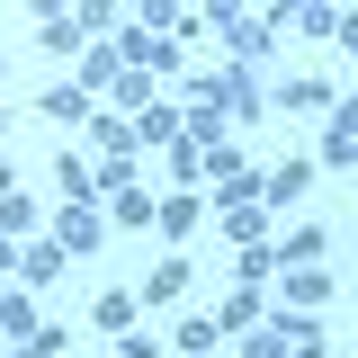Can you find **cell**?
Instances as JSON below:
<instances>
[{"label":"cell","instance_id":"2e32d148","mask_svg":"<svg viewBox=\"0 0 358 358\" xmlns=\"http://www.w3.org/2000/svg\"><path fill=\"white\" fill-rule=\"evenodd\" d=\"M108 108H117V117H143V108H152V72H117V90H108Z\"/></svg>","mask_w":358,"mask_h":358},{"label":"cell","instance_id":"d4e9b609","mask_svg":"<svg viewBox=\"0 0 358 358\" xmlns=\"http://www.w3.org/2000/svg\"><path fill=\"white\" fill-rule=\"evenodd\" d=\"M287 117H331V81H287Z\"/></svg>","mask_w":358,"mask_h":358},{"label":"cell","instance_id":"836d02e7","mask_svg":"<svg viewBox=\"0 0 358 358\" xmlns=\"http://www.w3.org/2000/svg\"><path fill=\"white\" fill-rule=\"evenodd\" d=\"M18 251H27V242H9V233H0V278H9V268H18Z\"/></svg>","mask_w":358,"mask_h":358},{"label":"cell","instance_id":"8fae6325","mask_svg":"<svg viewBox=\"0 0 358 358\" xmlns=\"http://www.w3.org/2000/svg\"><path fill=\"white\" fill-rule=\"evenodd\" d=\"M152 215H162V197H143V188H117L108 197V233H143Z\"/></svg>","mask_w":358,"mask_h":358},{"label":"cell","instance_id":"74e56055","mask_svg":"<svg viewBox=\"0 0 358 358\" xmlns=\"http://www.w3.org/2000/svg\"><path fill=\"white\" fill-rule=\"evenodd\" d=\"M117 9H143V0H117Z\"/></svg>","mask_w":358,"mask_h":358},{"label":"cell","instance_id":"5b68a950","mask_svg":"<svg viewBox=\"0 0 358 358\" xmlns=\"http://www.w3.org/2000/svg\"><path fill=\"white\" fill-rule=\"evenodd\" d=\"M260 322H268V287H233V296L215 305V331H224V341H242V331H260Z\"/></svg>","mask_w":358,"mask_h":358},{"label":"cell","instance_id":"d590c367","mask_svg":"<svg viewBox=\"0 0 358 358\" xmlns=\"http://www.w3.org/2000/svg\"><path fill=\"white\" fill-rule=\"evenodd\" d=\"M9 126H18V117H9V99H0V152H9Z\"/></svg>","mask_w":358,"mask_h":358},{"label":"cell","instance_id":"7c38bea8","mask_svg":"<svg viewBox=\"0 0 358 358\" xmlns=\"http://www.w3.org/2000/svg\"><path fill=\"white\" fill-rule=\"evenodd\" d=\"M278 268H322V224H287L278 233Z\"/></svg>","mask_w":358,"mask_h":358},{"label":"cell","instance_id":"8d00e7d4","mask_svg":"<svg viewBox=\"0 0 358 358\" xmlns=\"http://www.w3.org/2000/svg\"><path fill=\"white\" fill-rule=\"evenodd\" d=\"M9 188H18V179H9V152H0V197H9Z\"/></svg>","mask_w":358,"mask_h":358},{"label":"cell","instance_id":"e575fe53","mask_svg":"<svg viewBox=\"0 0 358 358\" xmlns=\"http://www.w3.org/2000/svg\"><path fill=\"white\" fill-rule=\"evenodd\" d=\"M341 45H350V54H358V9H341Z\"/></svg>","mask_w":358,"mask_h":358},{"label":"cell","instance_id":"4fadbf2b","mask_svg":"<svg viewBox=\"0 0 358 358\" xmlns=\"http://www.w3.org/2000/svg\"><path fill=\"white\" fill-rule=\"evenodd\" d=\"M36 45H45V54H72V63H81V18H72V9H54V18H36Z\"/></svg>","mask_w":358,"mask_h":358},{"label":"cell","instance_id":"6da1fadb","mask_svg":"<svg viewBox=\"0 0 358 358\" xmlns=\"http://www.w3.org/2000/svg\"><path fill=\"white\" fill-rule=\"evenodd\" d=\"M117 54H126L134 72H152V81L188 63V45H179V36H152V27H126V36H117Z\"/></svg>","mask_w":358,"mask_h":358},{"label":"cell","instance_id":"3957f363","mask_svg":"<svg viewBox=\"0 0 358 358\" xmlns=\"http://www.w3.org/2000/svg\"><path fill=\"white\" fill-rule=\"evenodd\" d=\"M215 215V206H206V197H197V188H171V197H162V215H152V233H162V242H188V233H197V224Z\"/></svg>","mask_w":358,"mask_h":358},{"label":"cell","instance_id":"1f68e13d","mask_svg":"<svg viewBox=\"0 0 358 358\" xmlns=\"http://www.w3.org/2000/svg\"><path fill=\"white\" fill-rule=\"evenodd\" d=\"M331 134H358V90H350V99H331Z\"/></svg>","mask_w":358,"mask_h":358},{"label":"cell","instance_id":"ac0fdd59","mask_svg":"<svg viewBox=\"0 0 358 358\" xmlns=\"http://www.w3.org/2000/svg\"><path fill=\"white\" fill-rule=\"evenodd\" d=\"M63 260H72L63 242H27V251H18V278H27V287H45V278H63Z\"/></svg>","mask_w":358,"mask_h":358},{"label":"cell","instance_id":"7a4b0ae2","mask_svg":"<svg viewBox=\"0 0 358 358\" xmlns=\"http://www.w3.org/2000/svg\"><path fill=\"white\" fill-rule=\"evenodd\" d=\"M54 242H63L72 260H90V251L108 242V215H99V206H72V197H63V215H54Z\"/></svg>","mask_w":358,"mask_h":358},{"label":"cell","instance_id":"9a60e30c","mask_svg":"<svg viewBox=\"0 0 358 358\" xmlns=\"http://www.w3.org/2000/svg\"><path fill=\"white\" fill-rule=\"evenodd\" d=\"M36 224H45V206L27 197V188H9V197H0V233H9V242H27Z\"/></svg>","mask_w":358,"mask_h":358},{"label":"cell","instance_id":"8992f818","mask_svg":"<svg viewBox=\"0 0 358 358\" xmlns=\"http://www.w3.org/2000/svg\"><path fill=\"white\" fill-rule=\"evenodd\" d=\"M322 296H331L322 268H278V287H268V305H287V313H313Z\"/></svg>","mask_w":358,"mask_h":358},{"label":"cell","instance_id":"30bf717a","mask_svg":"<svg viewBox=\"0 0 358 358\" xmlns=\"http://www.w3.org/2000/svg\"><path fill=\"white\" fill-rule=\"evenodd\" d=\"M36 331H45V322H36V305H27V287H0V341H18V350H27Z\"/></svg>","mask_w":358,"mask_h":358},{"label":"cell","instance_id":"7402d4cb","mask_svg":"<svg viewBox=\"0 0 358 358\" xmlns=\"http://www.w3.org/2000/svg\"><path fill=\"white\" fill-rule=\"evenodd\" d=\"M224 242H233V251H242V242H260V233H268V206H224Z\"/></svg>","mask_w":358,"mask_h":358},{"label":"cell","instance_id":"f1b7e54d","mask_svg":"<svg viewBox=\"0 0 358 358\" xmlns=\"http://www.w3.org/2000/svg\"><path fill=\"white\" fill-rule=\"evenodd\" d=\"M117 188H134V152H108L99 162V197H117Z\"/></svg>","mask_w":358,"mask_h":358},{"label":"cell","instance_id":"ffe728a7","mask_svg":"<svg viewBox=\"0 0 358 358\" xmlns=\"http://www.w3.org/2000/svg\"><path fill=\"white\" fill-rule=\"evenodd\" d=\"M268 36H278L268 18H242V27H224V45H233V63H260V54H268Z\"/></svg>","mask_w":358,"mask_h":358},{"label":"cell","instance_id":"cb8c5ba5","mask_svg":"<svg viewBox=\"0 0 358 358\" xmlns=\"http://www.w3.org/2000/svg\"><path fill=\"white\" fill-rule=\"evenodd\" d=\"M287 27H296V36H341V9H331V0H296Z\"/></svg>","mask_w":358,"mask_h":358},{"label":"cell","instance_id":"e0dca14e","mask_svg":"<svg viewBox=\"0 0 358 358\" xmlns=\"http://www.w3.org/2000/svg\"><path fill=\"white\" fill-rule=\"evenodd\" d=\"M179 134H188V117H179V108H162V99L134 117V143H179Z\"/></svg>","mask_w":358,"mask_h":358},{"label":"cell","instance_id":"d6986e66","mask_svg":"<svg viewBox=\"0 0 358 358\" xmlns=\"http://www.w3.org/2000/svg\"><path fill=\"white\" fill-rule=\"evenodd\" d=\"M215 341H224V331H215V313H188V322L171 331V350H179V358H206Z\"/></svg>","mask_w":358,"mask_h":358},{"label":"cell","instance_id":"ba28073f","mask_svg":"<svg viewBox=\"0 0 358 358\" xmlns=\"http://www.w3.org/2000/svg\"><path fill=\"white\" fill-rule=\"evenodd\" d=\"M117 72H126V54H117V45H81V63H72V81H81L90 99H108Z\"/></svg>","mask_w":358,"mask_h":358},{"label":"cell","instance_id":"9c48e42d","mask_svg":"<svg viewBox=\"0 0 358 358\" xmlns=\"http://www.w3.org/2000/svg\"><path fill=\"white\" fill-rule=\"evenodd\" d=\"M134 313H143V296H134V287H108V296H90V322H99V331H117V341L134 331Z\"/></svg>","mask_w":358,"mask_h":358},{"label":"cell","instance_id":"4dcf8cb0","mask_svg":"<svg viewBox=\"0 0 358 358\" xmlns=\"http://www.w3.org/2000/svg\"><path fill=\"white\" fill-rule=\"evenodd\" d=\"M197 18H206V27H242V0H206Z\"/></svg>","mask_w":358,"mask_h":358},{"label":"cell","instance_id":"f546056e","mask_svg":"<svg viewBox=\"0 0 358 358\" xmlns=\"http://www.w3.org/2000/svg\"><path fill=\"white\" fill-rule=\"evenodd\" d=\"M242 358H296V350H287V331L260 322V331H242Z\"/></svg>","mask_w":358,"mask_h":358},{"label":"cell","instance_id":"277c9868","mask_svg":"<svg viewBox=\"0 0 358 358\" xmlns=\"http://www.w3.org/2000/svg\"><path fill=\"white\" fill-rule=\"evenodd\" d=\"M36 117H54V126H90L99 99H90L81 81H45V90H36Z\"/></svg>","mask_w":358,"mask_h":358},{"label":"cell","instance_id":"d6a6232c","mask_svg":"<svg viewBox=\"0 0 358 358\" xmlns=\"http://www.w3.org/2000/svg\"><path fill=\"white\" fill-rule=\"evenodd\" d=\"M27 358H72V341H63V331H36V341H27Z\"/></svg>","mask_w":358,"mask_h":358},{"label":"cell","instance_id":"484cf974","mask_svg":"<svg viewBox=\"0 0 358 358\" xmlns=\"http://www.w3.org/2000/svg\"><path fill=\"white\" fill-rule=\"evenodd\" d=\"M242 287H268V278H278V242H242Z\"/></svg>","mask_w":358,"mask_h":358},{"label":"cell","instance_id":"44dd1931","mask_svg":"<svg viewBox=\"0 0 358 358\" xmlns=\"http://www.w3.org/2000/svg\"><path fill=\"white\" fill-rule=\"evenodd\" d=\"M90 143H99V152H134V117L99 108V117H90Z\"/></svg>","mask_w":358,"mask_h":358},{"label":"cell","instance_id":"4316f807","mask_svg":"<svg viewBox=\"0 0 358 358\" xmlns=\"http://www.w3.org/2000/svg\"><path fill=\"white\" fill-rule=\"evenodd\" d=\"M72 18H81V36L99 45V36H108V27H117V0H81V9H72Z\"/></svg>","mask_w":358,"mask_h":358},{"label":"cell","instance_id":"52a82bcc","mask_svg":"<svg viewBox=\"0 0 358 358\" xmlns=\"http://www.w3.org/2000/svg\"><path fill=\"white\" fill-rule=\"evenodd\" d=\"M188 287H197V278H188V260H179V251H171V260H152L143 278H134V296H143V305H179Z\"/></svg>","mask_w":358,"mask_h":358},{"label":"cell","instance_id":"603a6c76","mask_svg":"<svg viewBox=\"0 0 358 358\" xmlns=\"http://www.w3.org/2000/svg\"><path fill=\"white\" fill-rule=\"evenodd\" d=\"M54 179H63V197H72V206H90V197H99V171H90L81 152H63V162H54Z\"/></svg>","mask_w":358,"mask_h":358},{"label":"cell","instance_id":"5bb4252c","mask_svg":"<svg viewBox=\"0 0 358 358\" xmlns=\"http://www.w3.org/2000/svg\"><path fill=\"white\" fill-rule=\"evenodd\" d=\"M305 188H313V162H278V171L260 179V197H268V206H296Z\"/></svg>","mask_w":358,"mask_h":358},{"label":"cell","instance_id":"83f0119b","mask_svg":"<svg viewBox=\"0 0 358 358\" xmlns=\"http://www.w3.org/2000/svg\"><path fill=\"white\" fill-rule=\"evenodd\" d=\"M322 171H350L358 179V134H322Z\"/></svg>","mask_w":358,"mask_h":358}]
</instances>
